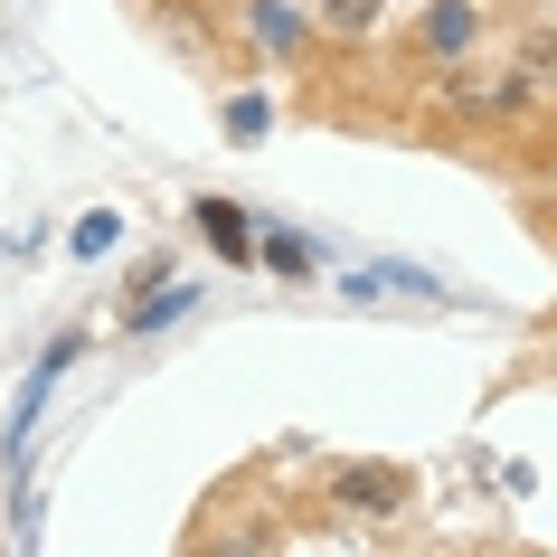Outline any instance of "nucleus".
<instances>
[{"label": "nucleus", "instance_id": "f257e3e1", "mask_svg": "<svg viewBox=\"0 0 557 557\" xmlns=\"http://www.w3.org/2000/svg\"><path fill=\"white\" fill-rule=\"evenodd\" d=\"M407 500H416L407 463H350L341 472V510H359V520H407Z\"/></svg>", "mask_w": 557, "mask_h": 557}, {"label": "nucleus", "instance_id": "f03ea898", "mask_svg": "<svg viewBox=\"0 0 557 557\" xmlns=\"http://www.w3.org/2000/svg\"><path fill=\"white\" fill-rule=\"evenodd\" d=\"M444 95H454L463 114H520L529 104V66H454Z\"/></svg>", "mask_w": 557, "mask_h": 557}, {"label": "nucleus", "instance_id": "7ed1b4c3", "mask_svg": "<svg viewBox=\"0 0 557 557\" xmlns=\"http://www.w3.org/2000/svg\"><path fill=\"white\" fill-rule=\"evenodd\" d=\"M416 38H425V58H435V48L454 58V48L472 38V10H463V0H444V10H425V29H416Z\"/></svg>", "mask_w": 557, "mask_h": 557}, {"label": "nucleus", "instance_id": "20e7f679", "mask_svg": "<svg viewBox=\"0 0 557 557\" xmlns=\"http://www.w3.org/2000/svg\"><path fill=\"white\" fill-rule=\"evenodd\" d=\"M199 227L218 236V256H256V246H246V218H236L227 199H208V208H199Z\"/></svg>", "mask_w": 557, "mask_h": 557}, {"label": "nucleus", "instance_id": "39448f33", "mask_svg": "<svg viewBox=\"0 0 557 557\" xmlns=\"http://www.w3.org/2000/svg\"><path fill=\"white\" fill-rule=\"evenodd\" d=\"M379 10H387V0H322V20H331V29H369Z\"/></svg>", "mask_w": 557, "mask_h": 557}]
</instances>
